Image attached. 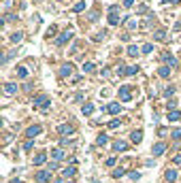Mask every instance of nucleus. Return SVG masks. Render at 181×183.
I'll use <instances>...</instances> for the list:
<instances>
[{"label":"nucleus","mask_w":181,"mask_h":183,"mask_svg":"<svg viewBox=\"0 0 181 183\" xmlns=\"http://www.w3.org/2000/svg\"><path fill=\"white\" fill-rule=\"evenodd\" d=\"M11 183H21V181H19V179H13V181H11Z\"/></svg>","instance_id":"nucleus-43"},{"label":"nucleus","mask_w":181,"mask_h":183,"mask_svg":"<svg viewBox=\"0 0 181 183\" xmlns=\"http://www.w3.org/2000/svg\"><path fill=\"white\" fill-rule=\"evenodd\" d=\"M83 9H85V2H77V4L73 6V11H75V13H81Z\"/></svg>","instance_id":"nucleus-29"},{"label":"nucleus","mask_w":181,"mask_h":183,"mask_svg":"<svg viewBox=\"0 0 181 183\" xmlns=\"http://www.w3.org/2000/svg\"><path fill=\"white\" fill-rule=\"evenodd\" d=\"M58 132H60V134H64V136H66V134H73V132H75V128H73V126H70V124H62V126H60V128H58Z\"/></svg>","instance_id":"nucleus-11"},{"label":"nucleus","mask_w":181,"mask_h":183,"mask_svg":"<svg viewBox=\"0 0 181 183\" xmlns=\"http://www.w3.org/2000/svg\"><path fill=\"white\" fill-rule=\"evenodd\" d=\"M175 164H181V153H179V155H175Z\"/></svg>","instance_id":"nucleus-41"},{"label":"nucleus","mask_w":181,"mask_h":183,"mask_svg":"<svg viewBox=\"0 0 181 183\" xmlns=\"http://www.w3.org/2000/svg\"><path fill=\"white\" fill-rule=\"evenodd\" d=\"M45 162H47V153H36V155H34V160H32V164H34V166H43Z\"/></svg>","instance_id":"nucleus-10"},{"label":"nucleus","mask_w":181,"mask_h":183,"mask_svg":"<svg viewBox=\"0 0 181 183\" xmlns=\"http://www.w3.org/2000/svg\"><path fill=\"white\" fill-rule=\"evenodd\" d=\"M151 51H153V45H151V43H147V45L141 47V53H151Z\"/></svg>","instance_id":"nucleus-28"},{"label":"nucleus","mask_w":181,"mask_h":183,"mask_svg":"<svg viewBox=\"0 0 181 183\" xmlns=\"http://www.w3.org/2000/svg\"><path fill=\"white\" fill-rule=\"evenodd\" d=\"M177 2H181V0H162V4H177Z\"/></svg>","instance_id":"nucleus-39"},{"label":"nucleus","mask_w":181,"mask_h":183,"mask_svg":"<svg viewBox=\"0 0 181 183\" xmlns=\"http://www.w3.org/2000/svg\"><path fill=\"white\" fill-rule=\"evenodd\" d=\"M164 151H166V145H164V143H156V145L151 147V153H153V155H162Z\"/></svg>","instance_id":"nucleus-9"},{"label":"nucleus","mask_w":181,"mask_h":183,"mask_svg":"<svg viewBox=\"0 0 181 183\" xmlns=\"http://www.w3.org/2000/svg\"><path fill=\"white\" fill-rule=\"evenodd\" d=\"M158 75H160L162 79H168V77H171V68H168V66H160V68H158Z\"/></svg>","instance_id":"nucleus-17"},{"label":"nucleus","mask_w":181,"mask_h":183,"mask_svg":"<svg viewBox=\"0 0 181 183\" xmlns=\"http://www.w3.org/2000/svg\"><path fill=\"white\" fill-rule=\"evenodd\" d=\"M113 149H115V151H126V149H128V143H126V140H115V143H113Z\"/></svg>","instance_id":"nucleus-15"},{"label":"nucleus","mask_w":181,"mask_h":183,"mask_svg":"<svg viewBox=\"0 0 181 183\" xmlns=\"http://www.w3.org/2000/svg\"><path fill=\"white\" fill-rule=\"evenodd\" d=\"M15 75H17L19 79H26V77H28V68H26V66H19V68H15Z\"/></svg>","instance_id":"nucleus-20"},{"label":"nucleus","mask_w":181,"mask_h":183,"mask_svg":"<svg viewBox=\"0 0 181 183\" xmlns=\"http://www.w3.org/2000/svg\"><path fill=\"white\" fill-rule=\"evenodd\" d=\"M138 53H141V49H138L136 45H130V47H128V55H130V58H136Z\"/></svg>","instance_id":"nucleus-26"},{"label":"nucleus","mask_w":181,"mask_h":183,"mask_svg":"<svg viewBox=\"0 0 181 183\" xmlns=\"http://www.w3.org/2000/svg\"><path fill=\"white\" fill-rule=\"evenodd\" d=\"M164 179H166L168 183H175L177 181V170H175V168H168L166 175H164Z\"/></svg>","instance_id":"nucleus-12"},{"label":"nucleus","mask_w":181,"mask_h":183,"mask_svg":"<svg viewBox=\"0 0 181 183\" xmlns=\"http://www.w3.org/2000/svg\"><path fill=\"white\" fill-rule=\"evenodd\" d=\"M162 62L171 68V66H177V60H175V55H171V53H164L162 55Z\"/></svg>","instance_id":"nucleus-8"},{"label":"nucleus","mask_w":181,"mask_h":183,"mask_svg":"<svg viewBox=\"0 0 181 183\" xmlns=\"http://www.w3.org/2000/svg\"><path fill=\"white\" fill-rule=\"evenodd\" d=\"M81 111H83V115H92V113H94V104H90V102H85V104L81 106Z\"/></svg>","instance_id":"nucleus-23"},{"label":"nucleus","mask_w":181,"mask_h":183,"mask_svg":"<svg viewBox=\"0 0 181 183\" xmlns=\"http://www.w3.org/2000/svg\"><path fill=\"white\" fill-rule=\"evenodd\" d=\"M107 111H109L111 115H117V113L122 111V104H119V102H111V104L107 106Z\"/></svg>","instance_id":"nucleus-13"},{"label":"nucleus","mask_w":181,"mask_h":183,"mask_svg":"<svg viewBox=\"0 0 181 183\" xmlns=\"http://www.w3.org/2000/svg\"><path fill=\"white\" fill-rule=\"evenodd\" d=\"M109 128H111V130L119 128V119H113V121H109Z\"/></svg>","instance_id":"nucleus-33"},{"label":"nucleus","mask_w":181,"mask_h":183,"mask_svg":"<svg viewBox=\"0 0 181 183\" xmlns=\"http://www.w3.org/2000/svg\"><path fill=\"white\" fill-rule=\"evenodd\" d=\"M173 94H175V85H168V88L164 90V96H166V98H171Z\"/></svg>","instance_id":"nucleus-32"},{"label":"nucleus","mask_w":181,"mask_h":183,"mask_svg":"<svg viewBox=\"0 0 181 183\" xmlns=\"http://www.w3.org/2000/svg\"><path fill=\"white\" fill-rule=\"evenodd\" d=\"M132 4H134V0H124V6H126V9H130Z\"/></svg>","instance_id":"nucleus-38"},{"label":"nucleus","mask_w":181,"mask_h":183,"mask_svg":"<svg viewBox=\"0 0 181 183\" xmlns=\"http://www.w3.org/2000/svg\"><path fill=\"white\" fill-rule=\"evenodd\" d=\"M73 36H75V32H73V30H64V32H62V34H60V36L55 39V45H58V47L66 45V43H68V41H70Z\"/></svg>","instance_id":"nucleus-2"},{"label":"nucleus","mask_w":181,"mask_h":183,"mask_svg":"<svg viewBox=\"0 0 181 183\" xmlns=\"http://www.w3.org/2000/svg\"><path fill=\"white\" fill-rule=\"evenodd\" d=\"M15 92H17V85H15V83H6V85H4V94H6V96H13Z\"/></svg>","instance_id":"nucleus-19"},{"label":"nucleus","mask_w":181,"mask_h":183,"mask_svg":"<svg viewBox=\"0 0 181 183\" xmlns=\"http://www.w3.org/2000/svg\"><path fill=\"white\" fill-rule=\"evenodd\" d=\"M75 175H77V168H75V166H68V168L62 170V177H64V179H70V177H75Z\"/></svg>","instance_id":"nucleus-14"},{"label":"nucleus","mask_w":181,"mask_h":183,"mask_svg":"<svg viewBox=\"0 0 181 183\" xmlns=\"http://www.w3.org/2000/svg\"><path fill=\"white\" fill-rule=\"evenodd\" d=\"M124 175H126L124 168H115V170H113V177H115V179H119V177H124Z\"/></svg>","instance_id":"nucleus-30"},{"label":"nucleus","mask_w":181,"mask_h":183,"mask_svg":"<svg viewBox=\"0 0 181 183\" xmlns=\"http://www.w3.org/2000/svg\"><path fill=\"white\" fill-rule=\"evenodd\" d=\"M11 19H17V15H15V13H9V15H6V19H4V21H11Z\"/></svg>","instance_id":"nucleus-37"},{"label":"nucleus","mask_w":181,"mask_h":183,"mask_svg":"<svg viewBox=\"0 0 181 183\" xmlns=\"http://www.w3.org/2000/svg\"><path fill=\"white\" fill-rule=\"evenodd\" d=\"M117 11H119L117 4H111V6H109V24H111V26H117V24L122 21L119 15H117Z\"/></svg>","instance_id":"nucleus-1"},{"label":"nucleus","mask_w":181,"mask_h":183,"mask_svg":"<svg viewBox=\"0 0 181 183\" xmlns=\"http://www.w3.org/2000/svg\"><path fill=\"white\" fill-rule=\"evenodd\" d=\"M21 41H24V34L21 32H13L11 34V43H21Z\"/></svg>","instance_id":"nucleus-25"},{"label":"nucleus","mask_w":181,"mask_h":183,"mask_svg":"<svg viewBox=\"0 0 181 183\" xmlns=\"http://www.w3.org/2000/svg\"><path fill=\"white\" fill-rule=\"evenodd\" d=\"M181 119V113L175 109V111H168V121H179Z\"/></svg>","instance_id":"nucleus-21"},{"label":"nucleus","mask_w":181,"mask_h":183,"mask_svg":"<svg viewBox=\"0 0 181 183\" xmlns=\"http://www.w3.org/2000/svg\"><path fill=\"white\" fill-rule=\"evenodd\" d=\"M36 181L39 183H49L51 181V170H39V173H36Z\"/></svg>","instance_id":"nucleus-6"},{"label":"nucleus","mask_w":181,"mask_h":183,"mask_svg":"<svg viewBox=\"0 0 181 183\" xmlns=\"http://www.w3.org/2000/svg\"><path fill=\"white\" fill-rule=\"evenodd\" d=\"M153 39H156V41H160V43H162V41H166V30H158V32L153 34Z\"/></svg>","instance_id":"nucleus-24"},{"label":"nucleus","mask_w":181,"mask_h":183,"mask_svg":"<svg viewBox=\"0 0 181 183\" xmlns=\"http://www.w3.org/2000/svg\"><path fill=\"white\" fill-rule=\"evenodd\" d=\"M73 70H75V68H73L70 62H68V64H62V66H60V77H70Z\"/></svg>","instance_id":"nucleus-7"},{"label":"nucleus","mask_w":181,"mask_h":183,"mask_svg":"<svg viewBox=\"0 0 181 183\" xmlns=\"http://www.w3.org/2000/svg\"><path fill=\"white\" fill-rule=\"evenodd\" d=\"M130 138H132V143H134V145H138V143L143 140V130H134V132L130 134Z\"/></svg>","instance_id":"nucleus-16"},{"label":"nucleus","mask_w":181,"mask_h":183,"mask_svg":"<svg viewBox=\"0 0 181 183\" xmlns=\"http://www.w3.org/2000/svg\"><path fill=\"white\" fill-rule=\"evenodd\" d=\"M53 183H73V181H66V179H58V181H53Z\"/></svg>","instance_id":"nucleus-42"},{"label":"nucleus","mask_w":181,"mask_h":183,"mask_svg":"<svg viewBox=\"0 0 181 183\" xmlns=\"http://www.w3.org/2000/svg\"><path fill=\"white\" fill-rule=\"evenodd\" d=\"M130 179H132V181H136V179H141V175H138V173H130Z\"/></svg>","instance_id":"nucleus-40"},{"label":"nucleus","mask_w":181,"mask_h":183,"mask_svg":"<svg viewBox=\"0 0 181 183\" xmlns=\"http://www.w3.org/2000/svg\"><path fill=\"white\" fill-rule=\"evenodd\" d=\"M2 2H6V0H2Z\"/></svg>","instance_id":"nucleus-44"},{"label":"nucleus","mask_w":181,"mask_h":183,"mask_svg":"<svg viewBox=\"0 0 181 183\" xmlns=\"http://www.w3.org/2000/svg\"><path fill=\"white\" fill-rule=\"evenodd\" d=\"M41 130H43V128H41L39 124H34V126H30V128L26 130V136H28L30 140H32L34 136H39V134H41Z\"/></svg>","instance_id":"nucleus-5"},{"label":"nucleus","mask_w":181,"mask_h":183,"mask_svg":"<svg viewBox=\"0 0 181 183\" xmlns=\"http://www.w3.org/2000/svg\"><path fill=\"white\" fill-rule=\"evenodd\" d=\"M34 104L36 106H41V109H47L51 102H49V96H45V94H39V96H34Z\"/></svg>","instance_id":"nucleus-3"},{"label":"nucleus","mask_w":181,"mask_h":183,"mask_svg":"<svg viewBox=\"0 0 181 183\" xmlns=\"http://www.w3.org/2000/svg\"><path fill=\"white\" fill-rule=\"evenodd\" d=\"M107 143H109V136H107V134H98V136H96V145H100V147H104Z\"/></svg>","instance_id":"nucleus-22"},{"label":"nucleus","mask_w":181,"mask_h":183,"mask_svg":"<svg viewBox=\"0 0 181 183\" xmlns=\"http://www.w3.org/2000/svg\"><path fill=\"white\" fill-rule=\"evenodd\" d=\"M104 36H107V32H98V34H96V36H94V41H102V39H104Z\"/></svg>","instance_id":"nucleus-34"},{"label":"nucleus","mask_w":181,"mask_h":183,"mask_svg":"<svg viewBox=\"0 0 181 183\" xmlns=\"http://www.w3.org/2000/svg\"><path fill=\"white\" fill-rule=\"evenodd\" d=\"M132 98V94H130V85H122L119 88V100L122 102H128Z\"/></svg>","instance_id":"nucleus-4"},{"label":"nucleus","mask_w":181,"mask_h":183,"mask_svg":"<svg viewBox=\"0 0 181 183\" xmlns=\"http://www.w3.org/2000/svg\"><path fill=\"white\" fill-rule=\"evenodd\" d=\"M51 158H53V162H60V160H64V151L62 149H53L51 151Z\"/></svg>","instance_id":"nucleus-18"},{"label":"nucleus","mask_w":181,"mask_h":183,"mask_svg":"<svg viewBox=\"0 0 181 183\" xmlns=\"http://www.w3.org/2000/svg\"><path fill=\"white\" fill-rule=\"evenodd\" d=\"M126 24H128V28H130V30H134V28H136V21H134V19H130V21H126Z\"/></svg>","instance_id":"nucleus-36"},{"label":"nucleus","mask_w":181,"mask_h":183,"mask_svg":"<svg viewBox=\"0 0 181 183\" xmlns=\"http://www.w3.org/2000/svg\"><path fill=\"white\" fill-rule=\"evenodd\" d=\"M32 145H34V138H32V140H28V143L24 145V149H26V151H30V149H32Z\"/></svg>","instance_id":"nucleus-35"},{"label":"nucleus","mask_w":181,"mask_h":183,"mask_svg":"<svg viewBox=\"0 0 181 183\" xmlns=\"http://www.w3.org/2000/svg\"><path fill=\"white\" fill-rule=\"evenodd\" d=\"M171 138L179 140V138H181V128H175V130H171Z\"/></svg>","instance_id":"nucleus-27"},{"label":"nucleus","mask_w":181,"mask_h":183,"mask_svg":"<svg viewBox=\"0 0 181 183\" xmlns=\"http://www.w3.org/2000/svg\"><path fill=\"white\" fill-rule=\"evenodd\" d=\"M94 70V64L92 62H83V73H92Z\"/></svg>","instance_id":"nucleus-31"}]
</instances>
